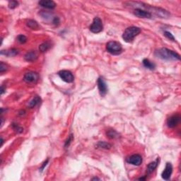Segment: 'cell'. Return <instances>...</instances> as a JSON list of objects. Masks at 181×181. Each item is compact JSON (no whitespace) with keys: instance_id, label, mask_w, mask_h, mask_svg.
Segmentation results:
<instances>
[{"instance_id":"ffe728a7","label":"cell","mask_w":181,"mask_h":181,"mask_svg":"<svg viewBox=\"0 0 181 181\" xmlns=\"http://www.w3.org/2000/svg\"><path fill=\"white\" fill-rule=\"evenodd\" d=\"M26 25L27 26H28L29 28H31V29H37V28H39L38 24L36 21L31 20V19H30V20L27 21Z\"/></svg>"},{"instance_id":"484cf974","label":"cell","mask_w":181,"mask_h":181,"mask_svg":"<svg viewBox=\"0 0 181 181\" xmlns=\"http://www.w3.org/2000/svg\"><path fill=\"white\" fill-rule=\"evenodd\" d=\"M8 69V67H7V65L4 64V62H1V65H0V72L3 73L4 71H7Z\"/></svg>"},{"instance_id":"2e32d148","label":"cell","mask_w":181,"mask_h":181,"mask_svg":"<svg viewBox=\"0 0 181 181\" xmlns=\"http://www.w3.org/2000/svg\"><path fill=\"white\" fill-rule=\"evenodd\" d=\"M19 52L16 49H11L9 50H1V55H4L7 56V57H14V56L17 55Z\"/></svg>"},{"instance_id":"8fae6325","label":"cell","mask_w":181,"mask_h":181,"mask_svg":"<svg viewBox=\"0 0 181 181\" xmlns=\"http://www.w3.org/2000/svg\"><path fill=\"white\" fill-rule=\"evenodd\" d=\"M180 121V116L178 115H174L169 118L167 120V124L168 127L170 128H173L176 127L178 124H179Z\"/></svg>"},{"instance_id":"5b68a950","label":"cell","mask_w":181,"mask_h":181,"mask_svg":"<svg viewBox=\"0 0 181 181\" xmlns=\"http://www.w3.org/2000/svg\"><path fill=\"white\" fill-rule=\"evenodd\" d=\"M90 30L94 33H98L103 29V22L98 17H95L93 21L92 24L90 26Z\"/></svg>"},{"instance_id":"ac0fdd59","label":"cell","mask_w":181,"mask_h":181,"mask_svg":"<svg viewBox=\"0 0 181 181\" xmlns=\"http://www.w3.org/2000/svg\"><path fill=\"white\" fill-rule=\"evenodd\" d=\"M142 63H143V65H144L146 68L150 69V70H153V69L156 68V65H155V64L151 62L149 60H148V59H144V60H143Z\"/></svg>"},{"instance_id":"f1b7e54d","label":"cell","mask_w":181,"mask_h":181,"mask_svg":"<svg viewBox=\"0 0 181 181\" xmlns=\"http://www.w3.org/2000/svg\"><path fill=\"white\" fill-rule=\"evenodd\" d=\"M4 93V88L3 87V86H1V95H2Z\"/></svg>"},{"instance_id":"277c9868","label":"cell","mask_w":181,"mask_h":181,"mask_svg":"<svg viewBox=\"0 0 181 181\" xmlns=\"http://www.w3.org/2000/svg\"><path fill=\"white\" fill-rule=\"evenodd\" d=\"M106 50L113 55H118L122 52V47L120 42L117 41H110L106 45Z\"/></svg>"},{"instance_id":"4316f807","label":"cell","mask_w":181,"mask_h":181,"mask_svg":"<svg viewBox=\"0 0 181 181\" xmlns=\"http://www.w3.org/2000/svg\"><path fill=\"white\" fill-rule=\"evenodd\" d=\"M72 140H73V135H70L69 136V137H68L67 140L66 142H65V147H69V144H70V143L71 142V141Z\"/></svg>"},{"instance_id":"5bb4252c","label":"cell","mask_w":181,"mask_h":181,"mask_svg":"<svg viewBox=\"0 0 181 181\" xmlns=\"http://www.w3.org/2000/svg\"><path fill=\"white\" fill-rule=\"evenodd\" d=\"M38 58V55L37 53L35 51H30L27 52L26 54L24 59L27 62H33V61L36 60V59Z\"/></svg>"},{"instance_id":"9c48e42d","label":"cell","mask_w":181,"mask_h":181,"mask_svg":"<svg viewBox=\"0 0 181 181\" xmlns=\"http://www.w3.org/2000/svg\"><path fill=\"white\" fill-rule=\"evenodd\" d=\"M133 13L137 17L142 18V19H151L152 17L151 13L141 9H135V10L133 11Z\"/></svg>"},{"instance_id":"52a82bcc","label":"cell","mask_w":181,"mask_h":181,"mask_svg":"<svg viewBox=\"0 0 181 181\" xmlns=\"http://www.w3.org/2000/svg\"><path fill=\"white\" fill-rule=\"evenodd\" d=\"M39 79V76L38 73L33 72V71H29L27 72L24 75V80L26 83H36Z\"/></svg>"},{"instance_id":"d4e9b609","label":"cell","mask_w":181,"mask_h":181,"mask_svg":"<svg viewBox=\"0 0 181 181\" xmlns=\"http://www.w3.org/2000/svg\"><path fill=\"white\" fill-rule=\"evenodd\" d=\"M164 36H166V37L167 38H168L169 40H171L172 41H176V40H175V38L174 36H173V34H172L171 33H170V32L168 31H165L164 32Z\"/></svg>"},{"instance_id":"e0dca14e","label":"cell","mask_w":181,"mask_h":181,"mask_svg":"<svg viewBox=\"0 0 181 181\" xmlns=\"http://www.w3.org/2000/svg\"><path fill=\"white\" fill-rule=\"evenodd\" d=\"M41 102V98L38 96H35L33 99L31 100L28 103V106L30 108H33L36 107V106H38V104H40Z\"/></svg>"},{"instance_id":"83f0119b","label":"cell","mask_w":181,"mask_h":181,"mask_svg":"<svg viewBox=\"0 0 181 181\" xmlns=\"http://www.w3.org/2000/svg\"><path fill=\"white\" fill-rule=\"evenodd\" d=\"M48 161H49V160H48H48H47L46 161H45V162H44L43 165H42V167H41V168H40V169L41 171H43L44 168H45V166H46V165H47V164H48Z\"/></svg>"},{"instance_id":"9a60e30c","label":"cell","mask_w":181,"mask_h":181,"mask_svg":"<svg viewBox=\"0 0 181 181\" xmlns=\"http://www.w3.org/2000/svg\"><path fill=\"white\" fill-rule=\"evenodd\" d=\"M158 164H159V159H157L156 161H153V162L150 163V164L147 166V173H148V174H151V173H153V172L154 171V170L156 168V167H157Z\"/></svg>"},{"instance_id":"ba28073f","label":"cell","mask_w":181,"mask_h":181,"mask_svg":"<svg viewBox=\"0 0 181 181\" xmlns=\"http://www.w3.org/2000/svg\"><path fill=\"white\" fill-rule=\"evenodd\" d=\"M97 83H98V90H99L100 95H101V96H106L108 92V86L103 77L98 78Z\"/></svg>"},{"instance_id":"44dd1931","label":"cell","mask_w":181,"mask_h":181,"mask_svg":"<svg viewBox=\"0 0 181 181\" xmlns=\"http://www.w3.org/2000/svg\"><path fill=\"white\" fill-rule=\"evenodd\" d=\"M97 147L98 148L105 149H109L111 148V144L109 143L105 142V141H99L98 144H97Z\"/></svg>"},{"instance_id":"3957f363","label":"cell","mask_w":181,"mask_h":181,"mask_svg":"<svg viewBox=\"0 0 181 181\" xmlns=\"http://www.w3.org/2000/svg\"><path fill=\"white\" fill-rule=\"evenodd\" d=\"M141 33V28L136 26L128 27L122 34V38L125 42H132L136 36H137Z\"/></svg>"},{"instance_id":"30bf717a","label":"cell","mask_w":181,"mask_h":181,"mask_svg":"<svg viewBox=\"0 0 181 181\" xmlns=\"http://www.w3.org/2000/svg\"><path fill=\"white\" fill-rule=\"evenodd\" d=\"M127 162L134 166H139L142 163V157L139 154H134L127 159Z\"/></svg>"},{"instance_id":"4fadbf2b","label":"cell","mask_w":181,"mask_h":181,"mask_svg":"<svg viewBox=\"0 0 181 181\" xmlns=\"http://www.w3.org/2000/svg\"><path fill=\"white\" fill-rule=\"evenodd\" d=\"M38 4L44 8L49 9H52L56 7L55 2L52 0H42V1H39Z\"/></svg>"},{"instance_id":"cb8c5ba5","label":"cell","mask_w":181,"mask_h":181,"mask_svg":"<svg viewBox=\"0 0 181 181\" xmlns=\"http://www.w3.org/2000/svg\"><path fill=\"white\" fill-rule=\"evenodd\" d=\"M18 5H19V2L17 1H10L9 2V7L11 9L17 7Z\"/></svg>"},{"instance_id":"7402d4cb","label":"cell","mask_w":181,"mask_h":181,"mask_svg":"<svg viewBox=\"0 0 181 181\" xmlns=\"http://www.w3.org/2000/svg\"><path fill=\"white\" fill-rule=\"evenodd\" d=\"M50 47V45L49 43H48V42H44V43L41 44L40 46H39V50H40V51L42 52H46L48 50H49Z\"/></svg>"},{"instance_id":"4dcf8cb0","label":"cell","mask_w":181,"mask_h":181,"mask_svg":"<svg viewBox=\"0 0 181 181\" xmlns=\"http://www.w3.org/2000/svg\"><path fill=\"white\" fill-rule=\"evenodd\" d=\"M93 180H100L99 178H94L92 179Z\"/></svg>"},{"instance_id":"603a6c76","label":"cell","mask_w":181,"mask_h":181,"mask_svg":"<svg viewBox=\"0 0 181 181\" xmlns=\"http://www.w3.org/2000/svg\"><path fill=\"white\" fill-rule=\"evenodd\" d=\"M27 40H28L27 38L25 36H24V35H19L17 37V40L21 44L26 43L27 42Z\"/></svg>"},{"instance_id":"6da1fadb","label":"cell","mask_w":181,"mask_h":181,"mask_svg":"<svg viewBox=\"0 0 181 181\" xmlns=\"http://www.w3.org/2000/svg\"><path fill=\"white\" fill-rule=\"evenodd\" d=\"M124 5L130 7L131 8L141 9L145 10L151 13V14L154 13L158 17L160 18H168L170 16V13L168 11L159 8V7L150 6L143 2H139V1H127L124 3Z\"/></svg>"},{"instance_id":"7a4b0ae2","label":"cell","mask_w":181,"mask_h":181,"mask_svg":"<svg viewBox=\"0 0 181 181\" xmlns=\"http://www.w3.org/2000/svg\"><path fill=\"white\" fill-rule=\"evenodd\" d=\"M155 55L164 60H180V56L176 52L168 50L167 48H163L157 50L155 52Z\"/></svg>"},{"instance_id":"7c38bea8","label":"cell","mask_w":181,"mask_h":181,"mask_svg":"<svg viewBox=\"0 0 181 181\" xmlns=\"http://www.w3.org/2000/svg\"><path fill=\"white\" fill-rule=\"evenodd\" d=\"M172 172H173V166H172L171 164L167 163L166 165L165 169H164L162 174H161V177L164 180H168L170 179V178H171Z\"/></svg>"},{"instance_id":"8992f818","label":"cell","mask_w":181,"mask_h":181,"mask_svg":"<svg viewBox=\"0 0 181 181\" xmlns=\"http://www.w3.org/2000/svg\"><path fill=\"white\" fill-rule=\"evenodd\" d=\"M59 77L66 83H72L74 80V77L70 71L62 70L58 72Z\"/></svg>"},{"instance_id":"f546056e","label":"cell","mask_w":181,"mask_h":181,"mask_svg":"<svg viewBox=\"0 0 181 181\" xmlns=\"http://www.w3.org/2000/svg\"><path fill=\"white\" fill-rule=\"evenodd\" d=\"M1 146H2V145H3V143H4V139H3V138H2V137L1 138Z\"/></svg>"},{"instance_id":"d6986e66","label":"cell","mask_w":181,"mask_h":181,"mask_svg":"<svg viewBox=\"0 0 181 181\" xmlns=\"http://www.w3.org/2000/svg\"><path fill=\"white\" fill-rule=\"evenodd\" d=\"M106 135H107L108 137H109L110 139H117V138L119 137V134L114 130H108Z\"/></svg>"}]
</instances>
